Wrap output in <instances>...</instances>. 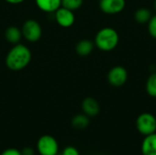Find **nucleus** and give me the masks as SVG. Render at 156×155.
<instances>
[{"label": "nucleus", "instance_id": "obj_21", "mask_svg": "<svg viewBox=\"0 0 156 155\" xmlns=\"http://www.w3.org/2000/svg\"><path fill=\"white\" fill-rule=\"evenodd\" d=\"M21 152V154L22 155H34L35 154V152L32 148L30 147H25Z\"/></svg>", "mask_w": 156, "mask_h": 155}, {"label": "nucleus", "instance_id": "obj_22", "mask_svg": "<svg viewBox=\"0 0 156 155\" xmlns=\"http://www.w3.org/2000/svg\"><path fill=\"white\" fill-rule=\"evenodd\" d=\"M5 1L11 5H19V4L23 3L25 0H5Z\"/></svg>", "mask_w": 156, "mask_h": 155}, {"label": "nucleus", "instance_id": "obj_15", "mask_svg": "<svg viewBox=\"0 0 156 155\" xmlns=\"http://www.w3.org/2000/svg\"><path fill=\"white\" fill-rule=\"evenodd\" d=\"M152 17V13L148 8L145 7H142L139 8L135 14H134V18L135 20L139 23V24H144V23H148L149 20Z\"/></svg>", "mask_w": 156, "mask_h": 155}, {"label": "nucleus", "instance_id": "obj_12", "mask_svg": "<svg viewBox=\"0 0 156 155\" xmlns=\"http://www.w3.org/2000/svg\"><path fill=\"white\" fill-rule=\"evenodd\" d=\"M5 37L9 43H11L13 45L18 44L22 37L21 29L15 26H9L5 31Z\"/></svg>", "mask_w": 156, "mask_h": 155}, {"label": "nucleus", "instance_id": "obj_16", "mask_svg": "<svg viewBox=\"0 0 156 155\" xmlns=\"http://www.w3.org/2000/svg\"><path fill=\"white\" fill-rule=\"evenodd\" d=\"M146 91L151 97L156 98V72L148 78L146 82Z\"/></svg>", "mask_w": 156, "mask_h": 155}, {"label": "nucleus", "instance_id": "obj_5", "mask_svg": "<svg viewBox=\"0 0 156 155\" xmlns=\"http://www.w3.org/2000/svg\"><path fill=\"white\" fill-rule=\"evenodd\" d=\"M37 148L40 155H57L58 153V143L51 135L41 136L37 143Z\"/></svg>", "mask_w": 156, "mask_h": 155}, {"label": "nucleus", "instance_id": "obj_1", "mask_svg": "<svg viewBox=\"0 0 156 155\" xmlns=\"http://www.w3.org/2000/svg\"><path fill=\"white\" fill-rule=\"evenodd\" d=\"M32 58L30 49L20 43L16 44L8 51L5 57V65L7 69L13 71H19L28 66Z\"/></svg>", "mask_w": 156, "mask_h": 155}, {"label": "nucleus", "instance_id": "obj_6", "mask_svg": "<svg viewBox=\"0 0 156 155\" xmlns=\"http://www.w3.org/2000/svg\"><path fill=\"white\" fill-rule=\"evenodd\" d=\"M128 79V72L122 66L113 67L108 73V81L112 86L121 87Z\"/></svg>", "mask_w": 156, "mask_h": 155}, {"label": "nucleus", "instance_id": "obj_4", "mask_svg": "<svg viewBox=\"0 0 156 155\" xmlns=\"http://www.w3.org/2000/svg\"><path fill=\"white\" fill-rule=\"evenodd\" d=\"M22 37L28 42H37L42 36V28L40 24L34 19L25 21L21 28Z\"/></svg>", "mask_w": 156, "mask_h": 155}, {"label": "nucleus", "instance_id": "obj_20", "mask_svg": "<svg viewBox=\"0 0 156 155\" xmlns=\"http://www.w3.org/2000/svg\"><path fill=\"white\" fill-rule=\"evenodd\" d=\"M0 155H22L21 152L17 149L15 148H8L5 151H3V153Z\"/></svg>", "mask_w": 156, "mask_h": 155}, {"label": "nucleus", "instance_id": "obj_11", "mask_svg": "<svg viewBox=\"0 0 156 155\" xmlns=\"http://www.w3.org/2000/svg\"><path fill=\"white\" fill-rule=\"evenodd\" d=\"M37 6L45 13H55L61 6V0H35Z\"/></svg>", "mask_w": 156, "mask_h": 155}, {"label": "nucleus", "instance_id": "obj_2", "mask_svg": "<svg viewBox=\"0 0 156 155\" xmlns=\"http://www.w3.org/2000/svg\"><path fill=\"white\" fill-rule=\"evenodd\" d=\"M119 43V34L112 27H103L98 31L95 37V46L102 51L114 49Z\"/></svg>", "mask_w": 156, "mask_h": 155}, {"label": "nucleus", "instance_id": "obj_23", "mask_svg": "<svg viewBox=\"0 0 156 155\" xmlns=\"http://www.w3.org/2000/svg\"><path fill=\"white\" fill-rule=\"evenodd\" d=\"M154 8H155V10H156V0H155V2H154Z\"/></svg>", "mask_w": 156, "mask_h": 155}, {"label": "nucleus", "instance_id": "obj_10", "mask_svg": "<svg viewBox=\"0 0 156 155\" xmlns=\"http://www.w3.org/2000/svg\"><path fill=\"white\" fill-rule=\"evenodd\" d=\"M141 151L143 155H156V132L144 136Z\"/></svg>", "mask_w": 156, "mask_h": 155}, {"label": "nucleus", "instance_id": "obj_18", "mask_svg": "<svg viewBox=\"0 0 156 155\" xmlns=\"http://www.w3.org/2000/svg\"><path fill=\"white\" fill-rule=\"evenodd\" d=\"M148 30L150 35L156 38V15L155 16H152L151 19L148 22Z\"/></svg>", "mask_w": 156, "mask_h": 155}, {"label": "nucleus", "instance_id": "obj_13", "mask_svg": "<svg viewBox=\"0 0 156 155\" xmlns=\"http://www.w3.org/2000/svg\"><path fill=\"white\" fill-rule=\"evenodd\" d=\"M94 48V43L88 39H82L76 45V52L78 55L86 57L90 55Z\"/></svg>", "mask_w": 156, "mask_h": 155}, {"label": "nucleus", "instance_id": "obj_14", "mask_svg": "<svg viewBox=\"0 0 156 155\" xmlns=\"http://www.w3.org/2000/svg\"><path fill=\"white\" fill-rule=\"evenodd\" d=\"M71 124L75 129L82 130L90 124L89 117L86 114H77L71 120Z\"/></svg>", "mask_w": 156, "mask_h": 155}, {"label": "nucleus", "instance_id": "obj_19", "mask_svg": "<svg viewBox=\"0 0 156 155\" xmlns=\"http://www.w3.org/2000/svg\"><path fill=\"white\" fill-rule=\"evenodd\" d=\"M61 155H80V153H79L78 149H76L75 147L68 146L63 150Z\"/></svg>", "mask_w": 156, "mask_h": 155}, {"label": "nucleus", "instance_id": "obj_17", "mask_svg": "<svg viewBox=\"0 0 156 155\" xmlns=\"http://www.w3.org/2000/svg\"><path fill=\"white\" fill-rule=\"evenodd\" d=\"M83 4V0H61V6L71 11L78 10Z\"/></svg>", "mask_w": 156, "mask_h": 155}, {"label": "nucleus", "instance_id": "obj_7", "mask_svg": "<svg viewBox=\"0 0 156 155\" xmlns=\"http://www.w3.org/2000/svg\"><path fill=\"white\" fill-rule=\"evenodd\" d=\"M55 19H56V22L61 27H64V28L70 27L71 26H73L75 22L74 11H71L68 8L60 6L55 12Z\"/></svg>", "mask_w": 156, "mask_h": 155}, {"label": "nucleus", "instance_id": "obj_9", "mask_svg": "<svg viewBox=\"0 0 156 155\" xmlns=\"http://www.w3.org/2000/svg\"><path fill=\"white\" fill-rule=\"evenodd\" d=\"M81 108L84 114H86L88 117H94L98 115L101 110L99 102L91 97H87L83 100Z\"/></svg>", "mask_w": 156, "mask_h": 155}, {"label": "nucleus", "instance_id": "obj_8", "mask_svg": "<svg viewBox=\"0 0 156 155\" xmlns=\"http://www.w3.org/2000/svg\"><path fill=\"white\" fill-rule=\"evenodd\" d=\"M125 4V0H100V8L105 14L114 15L122 12Z\"/></svg>", "mask_w": 156, "mask_h": 155}, {"label": "nucleus", "instance_id": "obj_3", "mask_svg": "<svg viewBox=\"0 0 156 155\" xmlns=\"http://www.w3.org/2000/svg\"><path fill=\"white\" fill-rule=\"evenodd\" d=\"M135 123L138 132L144 136L156 132V118L152 113L144 112L140 114Z\"/></svg>", "mask_w": 156, "mask_h": 155}]
</instances>
